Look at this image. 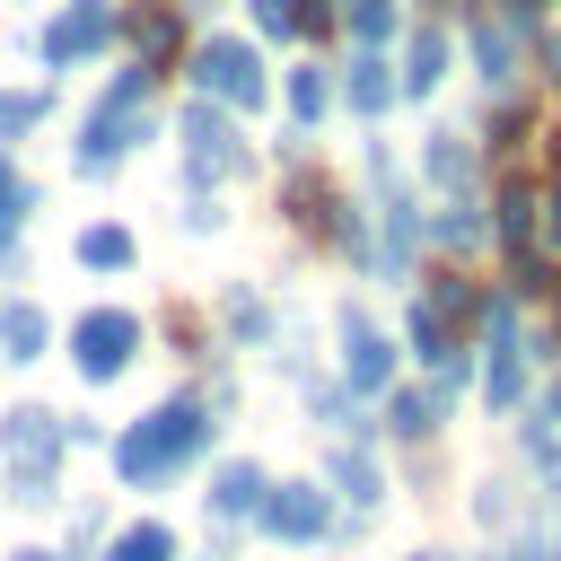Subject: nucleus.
<instances>
[{"mask_svg":"<svg viewBox=\"0 0 561 561\" xmlns=\"http://www.w3.org/2000/svg\"><path fill=\"white\" fill-rule=\"evenodd\" d=\"M210 438H219V412L193 403V394H167L158 412H140V421L114 438V482H123V491H158L167 473L202 465Z\"/></svg>","mask_w":561,"mask_h":561,"instance_id":"nucleus-1","label":"nucleus"},{"mask_svg":"<svg viewBox=\"0 0 561 561\" xmlns=\"http://www.w3.org/2000/svg\"><path fill=\"white\" fill-rule=\"evenodd\" d=\"M184 79H193V96H210V105H228V114H263V105H272V61H263V44L237 35V26L193 35V44H184Z\"/></svg>","mask_w":561,"mask_h":561,"instance_id":"nucleus-2","label":"nucleus"},{"mask_svg":"<svg viewBox=\"0 0 561 561\" xmlns=\"http://www.w3.org/2000/svg\"><path fill=\"white\" fill-rule=\"evenodd\" d=\"M175 167H184V184H237V175H254V140H245V123H228V105H210V96H184L175 105Z\"/></svg>","mask_w":561,"mask_h":561,"instance_id":"nucleus-3","label":"nucleus"},{"mask_svg":"<svg viewBox=\"0 0 561 561\" xmlns=\"http://www.w3.org/2000/svg\"><path fill=\"white\" fill-rule=\"evenodd\" d=\"M0 447H9V465H18V508H53L61 500V447H70V412H53V403H18L9 421H0Z\"/></svg>","mask_w":561,"mask_h":561,"instance_id":"nucleus-4","label":"nucleus"},{"mask_svg":"<svg viewBox=\"0 0 561 561\" xmlns=\"http://www.w3.org/2000/svg\"><path fill=\"white\" fill-rule=\"evenodd\" d=\"M105 44H123V0H61V9L35 26V61H44V70H79V61H96Z\"/></svg>","mask_w":561,"mask_h":561,"instance_id":"nucleus-5","label":"nucleus"},{"mask_svg":"<svg viewBox=\"0 0 561 561\" xmlns=\"http://www.w3.org/2000/svg\"><path fill=\"white\" fill-rule=\"evenodd\" d=\"M167 123H158V105H88V123H79V149H70V167L96 184V175H114L131 149H149Z\"/></svg>","mask_w":561,"mask_h":561,"instance_id":"nucleus-6","label":"nucleus"},{"mask_svg":"<svg viewBox=\"0 0 561 561\" xmlns=\"http://www.w3.org/2000/svg\"><path fill=\"white\" fill-rule=\"evenodd\" d=\"M140 342H149V324H140L131 307H88V316L70 324V368H79L88 386H114V377L140 359Z\"/></svg>","mask_w":561,"mask_h":561,"instance_id":"nucleus-7","label":"nucleus"},{"mask_svg":"<svg viewBox=\"0 0 561 561\" xmlns=\"http://www.w3.org/2000/svg\"><path fill=\"white\" fill-rule=\"evenodd\" d=\"M333 333H342V386H351V394H386V386H394V351H403V342H394L359 298H351V307H333Z\"/></svg>","mask_w":561,"mask_h":561,"instance_id":"nucleus-8","label":"nucleus"},{"mask_svg":"<svg viewBox=\"0 0 561 561\" xmlns=\"http://www.w3.org/2000/svg\"><path fill=\"white\" fill-rule=\"evenodd\" d=\"M456 26H465V53H473V79H482L491 96H508V88L526 79V35L500 26V9H482V0H473Z\"/></svg>","mask_w":561,"mask_h":561,"instance_id":"nucleus-9","label":"nucleus"},{"mask_svg":"<svg viewBox=\"0 0 561 561\" xmlns=\"http://www.w3.org/2000/svg\"><path fill=\"white\" fill-rule=\"evenodd\" d=\"M254 526L272 543H324L333 535V500H324V482H272L263 508H254Z\"/></svg>","mask_w":561,"mask_h":561,"instance_id":"nucleus-10","label":"nucleus"},{"mask_svg":"<svg viewBox=\"0 0 561 561\" xmlns=\"http://www.w3.org/2000/svg\"><path fill=\"white\" fill-rule=\"evenodd\" d=\"M394 44H403V61H394V88H403L412 105H421V96H438V88H447V70H456V35H447L438 18H421V26H403Z\"/></svg>","mask_w":561,"mask_h":561,"instance_id":"nucleus-11","label":"nucleus"},{"mask_svg":"<svg viewBox=\"0 0 561 561\" xmlns=\"http://www.w3.org/2000/svg\"><path fill=\"white\" fill-rule=\"evenodd\" d=\"M333 88H342L351 123H368V131H377V123H386V114L403 105V88H394V61H386V53H368V44H359V53H351V61L333 70Z\"/></svg>","mask_w":561,"mask_h":561,"instance_id":"nucleus-12","label":"nucleus"},{"mask_svg":"<svg viewBox=\"0 0 561 561\" xmlns=\"http://www.w3.org/2000/svg\"><path fill=\"white\" fill-rule=\"evenodd\" d=\"M421 184H430V193H482V149H473V131L430 123V131H421Z\"/></svg>","mask_w":561,"mask_h":561,"instance_id":"nucleus-13","label":"nucleus"},{"mask_svg":"<svg viewBox=\"0 0 561 561\" xmlns=\"http://www.w3.org/2000/svg\"><path fill=\"white\" fill-rule=\"evenodd\" d=\"M421 237H430L447 263L482 254V245H491V210H482V193H438V210L421 219Z\"/></svg>","mask_w":561,"mask_h":561,"instance_id":"nucleus-14","label":"nucleus"},{"mask_svg":"<svg viewBox=\"0 0 561 561\" xmlns=\"http://www.w3.org/2000/svg\"><path fill=\"white\" fill-rule=\"evenodd\" d=\"M123 44H131V61L167 70L184 53V9L175 0H123Z\"/></svg>","mask_w":561,"mask_h":561,"instance_id":"nucleus-15","label":"nucleus"},{"mask_svg":"<svg viewBox=\"0 0 561 561\" xmlns=\"http://www.w3.org/2000/svg\"><path fill=\"white\" fill-rule=\"evenodd\" d=\"M535 202H543V184H526L517 167L491 184V245L517 263V254H535Z\"/></svg>","mask_w":561,"mask_h":561,"instance_id":"nucleus-16","label":"nucleus"},{"mask_svg":"<svg viewBox=\"0 0 561 561\" xmlns=\"http://www.w3.org/2000/svg\"><path fill=\"white\" fill-rule=\"evenodd\" d=\"M333 210H342V184H324V175H307V158H289V184H280V219H289L298 237H316V245H324Z\"/></svg>","mask_w":561,"mask_h":561,"instance_id":"nucleus-17","label":"nucleus"},{"mask_svg":"<svg viewBox=\"0 0 561 561\" xmlns=\"http://www.w3.org/2000/svg\"><path fill=\"white\" fill-rule=\"evenodd\" d=\"M280 105H289V131H324V114L342 105V88H333L324 61H298V70H280Z\"/></svg>","mask_w":561,"mask_h":561,"instance_id":"nucleus-18","label":"nucleus"},{"mask_svg":"<svg viewBox=\"0 0 561 561\" xmlns=\"http://www.w3.org/2000/svg\"><path fill=\"white\" fill-rule=\"evenodd\" d=\"M263 491H272V473H263L254 456H228V465L210 473V517H219V526H237V517H254V508H263Z\"/></svg>","mask_w":561,"mask_h":561,"instance_id":"nucleus-19","label":"nucleus"},{"mask_svg":"<svg viewBox=\"0 0 561 561\" xmlns=\"http://www.w3.org/2000/svg\"><path fill=\"white\" fill-rule=\"evenodd\" d=\"M44 351H53V316H44L35 298H9V307H0V359L35 368Z\"/></svg>","mask_w":561,"mask_h":561,"instance_id":"nucleus-20","label":"nucleus"},{"mask_svg":"<svg viewBox=\"0 0 561 561\" xmlns=\"http://www.w3.org/2000/svg\"><path fill=\"white\" fill-rule=\"evenodd\" d=\"M526 140H535V105H526L517 88H508V96H491V114H482V140H473V149H482V158H517Z\"/></svg>","mask_w":561,"mask_h":561,"instance_id":"nucleus-21","label":"nucleus"},{"mask_svg":"<svg viewBox=\"0 0 561 561\" xmlns=\"http://www.w3.org/2000/svg\"><path fill=\"white\" fill-rule=\"evenodd\" d=\"M70 254H79L88 272H131V263H140V237H131L123 219H88V228L70 237Z\"/></svg>","mask_w":561,"mask_h":561,"instance_id":"nucleus-22","label":"nucleus"},{"mask_svg":"<svg viewBox=\"0 0 561 561\" xmlns=\"http://www.w3.org/2000/svg\"><path fill=\"white\" fill-rule=\"evenodd\" d=\"M403 342H412V359H421V368H447V359L465 351V333H456L430 298H412V307H403Z\"/></svg>","mask_w":561,"mask_h":561,"instance_id":"nucleus-23","label":"nucleus"},{"mask_svg":"<svg viewBox=\"0 0 561 561\" xmlns=\"http://www.w3.org/2000/svg\"><path fill=\"white\" fill-rule=\"evenodd\" d=\"M438 421H447V403H438L430 386H386V430H394L403 447H421V438H438Z\"/></svg>","mask_w":561,"mask_h":561,"instance_id":"nucleus-24","label":"nucleus"},{"mask_svg":"<svg viewBox=\"0 0 561 561\" xmlns=\"http://www.w3.org/2000/svg\"><path fill=\"white\" fill-rule=\"evenodd\" d=\"M219 324H228L245 351H263V342H272V298H263L254 280H228V289H219Z\"/></svg>","mask_w":561,"mask_h":561,"instance_id":"nucleus-25","label":"nucleus"},{"mask_svg":"<svg viewBox=\"0 0 561 561\" xmlns=\"http://www.w3.org/2000/svg\"><path fill=\"white\" fill-rule=\"evenodd\" d=\"M105 561H184V543L167 517H131L123 535H105Z\"/></svg>","mask_w":561,"mask_h":561,"instance_id":"nucleus-26","label":"nucleus"},{"mask_svg":"<svg viewBox=\"0 0 561 561\" xmlns=\"http://www.w3.org/2000/svg\"><path fill=\"white\" fill-rule=\"evenodd\" d=\"M324 473H333V491H342L351 508H377V500H386V473H377V456H368V447H333V465H324Z\"/></svg>","mask_w":561,"mask_h":561,"instance_id":"nucleus-27","label":"nucleus"},{"mask_svg":"<svg viewBox=\"0 0 561 561\" xmlns=\"http://www.w3.org/2000/svg\"><path fill=\"white\" fill-rule=\"evenodd\" d=\"M421 298H430V307H438V316H447V324H456V333H465V324H482V289H473V280H465V272H456V263H438V272H430V289H421Z\"/></svg>","mask_w":561,"mask_h":561,"instance_id":"nucleus-28","label":"nucleus"},{"mask_svg":"<svg viewBox=\"0 0 561 561\" xmlns=\"http://www.w3.org/2000/svg\"><path fill=\"white\" fill-rule=\"evenodd\" d=\"M342 26H351V44L386 53V44L403 35V0H342Z\"/></svg>","mask_w":561,"mask_h":561,"instance_id":"nucleus-29","label":"nucleus"},{"mask_svg":"<svg viewBox=\"0 0 561 561\" xmlns=\"http://www.w3.org/2000/svg\"><path fill=\"white\" fill-rule=\"evenodd\" d=\"M35 202H44V193H35V184H26V175H18V158H9V149H0V254H9V245H18V228H26V219H35Z\"/></svg>","mask_w":561,"mask_h":561,"instance_id":"nucleus-30","label":"nucleus"},{"mask_svg":"<svg viewBox=\"0 0 561 561\" xmlns=\"http://www.w3.org/2000/svg\"><path fill=\"white\" fill-rule=\"evenodd\" d=\"M44 114H53V88H0V149H18Z\"/></svg>","mask_w":561,"mask_h":561,"instance_id":"nucleus-31","label":"nucleus"},{"mask_svg":"<svg viewBox=\"0 0 561 561\" xmlns=\"http://www.w3.org/2000/svg\"><path fill=\"white\" fill-rule=\"evenodd\" d=\"M149 96H158V70H149V61H123V70L96 88V105H149Z\"/></svg>","mask_w":561,"mask_h":561,"instance_id":"nucleus-32","label":"nucleus"},{"mask_svg":"<svg viewBox=\"0 0 561 561\" xmlns=\"http://www.w3.org/2000/svg\"><path fill=\"white\" fill-rule=\"evenodd\" d=\"M245 18L263 44H298V0H245Z\"/></svg>","mask_w":561,"mask_h":561,"instance_id":"nucleus-33","label":"nucleus"},{"mask_svg":"<svg viewBox=\"0 0 561 561\" xmlns=\"http://www.w3.org/2000/svg\"><path fill=\"white\" fill-rule=\"evenodd\" d=\"M228 228V202L210 193V184H193V202H184V237H219Z\"/></svg>","mask_w":561,"mask_h":561,"instance_id":"nucleus-34","label":"nucleus"},{"mask_svg":"<svg viewBox=\"0 0 561 561\" xmlns=\"http://www.w3.org/2000/svg\"><path fill=\"white\" fill-rule=\"evenodd\" d=\"M307 421H324V430H359V421H351V386H307Z\"/></svg>","mask_w":561,"mask_h":561,"instance_id":"nucleus-35","label":"nucleus"},{"mask_svg":"<svg viewBox=\"0 0 561 561\" xmlns=\"http://www.w3.org/2000/svg\"><path fill=\"white\" fill-rule=\"evenodd\" d=\"M500 26H517V35L535 44V35L552 26V0H500Z\"/></svg>","mask_w":561,"mask_h":561,"instance_id":"nucleus-36","label":"nucleus"},{"mask_svg":"<svg viewBox=\"0 0 561 561\" xmlns=\"http://www.w3.org/2000/svg\"><path fill=\"white\" fill-rule=\"evenodd\" d=\"M535 254H561V184L535 202Z\"/></svg>","mask_w":561,"mask_h":561,"instance_id":"nucleus-37","label":"nucleus"},{"mask_svg":"<svg viewBox=\"0 0 561 561\" xmlns=\"http://www.w3.org/2000/svg\"><path fill=\"white\" fill-rule=\"evenodd\" d=\"M526 61H535V79H552V88H561V26H543V35L526 44Z\"/></svg>","mask_w":561,"mask_h":561,"instance_id":"nucleus-38","label":"nucleus"},{"mask_svg":"<svg viewBox=\"0 0 561 561\" xmlns=\"http://www.w3.org/2000/svg\"><path fill=\"white\" fill-rule=\"evenodd\" d=\"M543 167H552V184H561V123L543 131Z\"/></svg>","mask_w":561,"mask_h":561,"instance_id":"nucleus-39","label":"nucleus"},{"mask_svg":"<svg viewBox=\"0 0 561 561\" xmlns=\"http://www.w3.org/2000/svg\"><path fill=\"white\" fill-rule=\"evenodd\" d=\"M9 561H70V552H44V543H26V552H9Z\"/></svg>","mask_w":561,"mask_h":561,"instance_id":"nucleus-40","label":"nucleus"},{"mask_svg":"<svg viewBox=\"0 0 561 561\" xmlns=\"http://www.w3.org/2000/svg\"><path fill=\"white\" fill-rule=\"evenodd\" d=\"M412 561H447V552H412Z\"/></svg>","mask_w":561,"mask_h":561,"instance_id":"nucleus-41","label":"nucleus"},{"mask_svg":"<svg viewBox=\"0 0 561 561\" xmlns=\"http://www.w3.org/2000/svg\"><path fill=\"white\" fill-rule=\"evenodd\" d=\"M26 9H35V0H26Z\"/></svg>","mask_w":561,"mask_h":561,"instance_id":"nucleus-42","label":"nucleus"}]
</instances>
